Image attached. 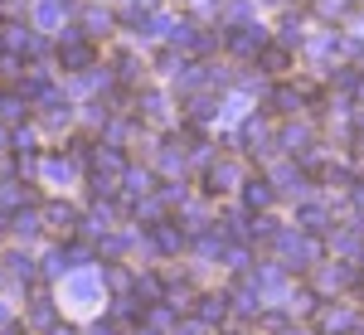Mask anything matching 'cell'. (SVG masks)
Wrapping results in <instances>:
<instances>
[{"label": "cell", "instance_id": "cell-1", "mask_svg": "<svg viewBox=\"0 0 364 335\" xmlns=\"http://www.w3.org/2000/svg\"><path fill=\"white\" fill-rule=\"evenodd\" d=\"M58 58H63V68H92L97 49L83 39V29H63V39H58Z\"/></svg>", "mask_w": 364, "mask_h": 335}, {"label": "cell", "instance_id": "cell-2", "mask_svg": "<svg viewBox=\"0 0 364 335\" xmlns=\"http://www.w3.org/2000/svg\"><path fill=\"white\" fill-rule=\"evenodd\" d=\"M277 248H282V257H287V267H311L316 252H321L306 233H277Z\"/></svg>", "mask_w": 364, "mask_h": 335}, {"label": "cell", "instance_id": "cell-3", "mask_svg": "<svg viewBox=\"0 0 364 335\" xmlns=\"http://www.w3.org/2000/svg\"><path fill=\"white\" fill-rule=\"evenodd\" d=\"M228 49H233V54H243V58H252V54H262V49H267V34H262L257 25H243L238 34H228Z\"/></svg>", "mask_w": 364, "mask_h": 335}, {"label": "cell", "instance_id": "cell-4", "mask_svg": "<svg viewBox=\"0 0 364 335\" xmlns=\"http://www.w3.org/2000/svg\"><path fill=\"white\" fill-rule=\"evenodd\" d=\"M44 223H49L54 233H73V228H78V209H73V204H49V209H44Z\"/></svg>", "mask_w": 364, "mask_h": 335}, {"label": "cell", "instance_id": "cell-5", "mask_svg": "<svg viewBox=\"0 0 364 335\" xmlns=\"http://www.w3.org/2000/svg\"><path fill=\"white\" fill-rule=\"evenodd\" d=\"M73 0H39L34 5V20H39V29H58L63 25V10H68Z\"/></svg>", "mask_w": 364, "mask_h": 335}, {"label": "cell", "instance_id": "cell-6", "mask_svg": "<svg viewBox=\"0 0 364 335\" xmlns=\"http://www.w3.org/2000/svg\"><path fill=\"white\" fill-rule=\"evenodd\" d=\"M243 204H248V209H267V204H272V185H267V180H248V185H243Z\"/></svg>", "mask_w": 364, "mask_h": 335}, {"label": "cell", "instance_id": "cell-7", "mask_svg": "<svg viewBox=\"0 0 364 335\" xmlns=\"http://www.w3.org/2000/svg\"><path fill=\"white\" fill-rule=\"evenodd\" d=\"M151 238H156V248H161V252H180V243H185V233H180L175 223H156Z\"/></svg>", "mask_w": 364, "mask_h": 335}, {"label": "cell", "instance_id": "cell-8", "mask_svg": "<svg viewBox=\"0 0 364 335\" xmlns=\"http://www.w3.org/2000/svg\"><path fill=\"white\" fill-rule=\"evenodd\" d=\"M228 316V297H199V321L204 326H214V321H224Z\"/></svg>", "mask_w": 364, "mask_h": 335}, {"label": "cell", "instance_id": "cell-9", "mask_svg": "<svg viewBox=\"0 0 364 335\" xmlns=\"http://www.w3.org/2000/svg\"><path fill=\"white\" fill-rule=\"evenodd\" d=\"M233 185H238V166L233 161H219L209 170V190H233Z\"/></svg>", "mask_w": 364, "mask_h": 335}, {"label": "cell", "instance_id": "cell-10", "mask_svg": "<svg viewBox=\"0 0 364 335\" xmlns=\"http://www.w3.org/2000/svg\"><path fill=\"white\" fill-rule=\"evenodd\" d=\"M122 180H127V190H132V195H151V190H156V175H151V170H122Z\"/></svg>", "mask_w": 364, "mask_h": 335}, {"label": "cell", "instance_id": "cell-11", "mask_svg": "<svg viewBox=\"0 0 364 335\" xmlns=\"http://www.w3.org/2000/svg\"><path fill=\"white\" fill-rule=\"evenodd\" d=\"M282 146H287L291 156L311 151V127H287V132H282Z\"/></svg>", "mask_w": 364, "mask_h": 335}, {"label": "cell", "instance_id": "cell-12", "mask_svg": "<svg viewBox=\"0 0 364 335\" xmlns=\"http://www.w3.org/2000/svg\"><path fill=\"white\" fill-rule=\"evenodd\" d=\"M68 297H73V302H92V297H97V277H83V272L68 277Z\"/></svg>", "mask_w": 364, "mask_h": 335}, {"label": "cell", "instance_id": "cell-13", "mask_svg": "<svg viewBox=\"0 0 364 335\" xmlns=\"http://www.w3.org/2000/svg\"><path fill=\"white\" fill-rule=\"evenodd\" d=\"M277 185L287 190V195H301V190H306V180H301V170H296V166H282L277 170Z\"/></svg>", "mask_w": 364, "mask_h": 335}, {"label": "cell", "instance_id": "cell-14", "mask_svg": "<svg viewBox=\"0 0 364 335\" xmlns=\"http://www.w3.org/2000/svg\"><path fill=\"white\" fill-rule=\"evenodd\" d=\"M25 97H20V92H10V97H0V122H20V117H25Z\"/></svg>", "mask_w": 364, "mask_h": 335}, {"label": "cell", "instance_id": "cell-15", "mask_svg": "<svg viewBox=\"0 0 364 335\" xmlns=\"http://www.w3.org/2000/svg\"><path fill=\"white\" fill-rule=\"evenodd\" d=\"M243 141H248L252 151H262V146H267V127H262L257 117H248V122H243Z\"/></svg>", "mask_w": 364, "mask_h": 335}, {"label": "cell", "instance_id": "cell-16", "mask_svg": "<svg viewBox=\"0 0 364 335\" xmlns=\"http://www.w3.org/2000/svg\"><path fill=\"white\" fill-rule=\"evenodd\" d=\"M10 228H15V233H34V228H39V214H34V209H20V214H15V219H10Z\"/></svg>", "mask_w": 364, "mask_h": 335}, {"label": "cell", "instance_id": "cell-17", "mask_svg": "<svg viewBox=\"0 0 364 335\" xmlns=\"http://www.w3.org/2000/svg\"><path fill=\"white\" fill-rule=\"evenodd\" d=\"M350 277H355L350 267H326V272H321V287L331 292V287H345V282H350Z\"/></svg>", "mask_w": 364, "mask_h": 335}, {"label": "cell", "instance_id": "cell-18", "mask_svg": "<svg viewBox=\"0 0 364 335\" xmlns=\"http://www.w3.org/2000/svg\"><path fill=\"white\" fill-rule=\"evenodd\" d=\"M345 326H350V316H345V311H321V331H345Z\"/></svg>", "mask_w": 364, "mask_h": 335}, {"label": "cell", "instance_id": "cell-19", "mask_svg": "<svg viewBox=\"0 0 364 335\" xmlns=\"http://www.w3.org/2000/svg\"><path fill=\"white\" fill-rule=\"evenodd\" d=\"M262 68L267 73H282L287 68V49H262Z\"/></svg>", "mask_w": 364, "mask_h": 335}, {"label": "cell", "instance_id": "cell-20", "mask_svg": "<svg viewBox=\"0 0 364 335\" xmlns=\"http://www.w3.org/2000/svg\"><path fill=\"white\" fill-rule=\"evenodd\" d=\"M107 25H112L107 10H87V34H107Z\"/></svg>", "mask_w": 364, "mask_h": 335}, {"label": "cell", "instance_id": "cell-21", "mask_svg": "<svg viewBox=\"0 0 364 335\" xmlns=\"http://www.w3.org/2000/svg\"><path fill=\"white\" fill-rule=\"evenodd\" d=\"M136 297H151V307H156L166 292H161V282H156V277H141V282H136Z\"/></svg>", "mask_w": 364, "mask_h": 335}, {"label": "cell", "instance_id": "cell-22", "mask_svg": "<svg viewBox=\"0 0 364 335\" xmlns=\"http://www.w3.org/2000/svg\"><path fill=\"white\" fill-rule=\"evenodd\" d=\"M301 228H311V233H321V228H326V214H321L316 204H311V209H301Z\"/></svg>", "mask_w": 364, "mask_h": 335}, {"label": "cell", "instance_id": "cell-23", "mask_svg": "<svg viewBox=\"0 0 364 335\" xmlns=\"http://www.w3.org/2000/svg\"><path fill=\"white\" fill-rule=\"evenodd\" d=\"M161 166H166V175H185V156H180V151H166Z\"/></svg>", "mask_w": 364, "mask_h": 335}, {"label": "cell", "instance_id": "cell-24", "mask_svg": "<svg viewBox=\"0 0 364 335\" xmlns=\"http://www.w3.org/2000/svg\"><path fill=\"white\" fill-rule=\"evenodd\" d=\"M44 175H49V180H68L73 166H68V161H44Z\"/></svg>", "mask_w": 364, "mask_h": 335}, {"label": "cell", "instance_id": "cell-25", "mask_svg": "<svg viewBox=\"0 0 364 335\" xmlns=\"http://www.w3.org/2000/svg\"><path fill=\"white\" fill-rule=\"evenodd\" d=\"M97 252H107V257H117V252H127V238H102V248Z\"/></svg>", "mask_w": 364, "mask_h": 335}, {"label": "cell", "instance_id": "cell-26", "mask_svg": "<svg viewBox=\"0 0 364 335\" xmlns=\"http://www.w3.org/2000/svg\"><path fill=\"white\" fill-rule=\"evenodd\" d=\"M34 321L49 326V321H54V307H49V302H34Z\"/></svg>", "mask_w": 364, "mask_h": 335}, {"label": "cell", "instance_id": "cell-27", "mask_svg": "<svg viewBox=\"0 0 364 335\" xmlns=\"http://www.w3.org/2000/svg\"><path fill=\"white\" fill-rule=\"evenodd\" d=\"M190 117H199V122H204V117H214V102H209V97H199L195 107H190Z\"/></svg>", "mask_w": 364, "mask_h": 335}, {"label": "cell", "instance_id": "cell-28", "mask_svg": "<svg viewBox=\"0 0 364 335\" xmlns=\"http://www.w3.org/2000/svg\"><path fill=\"white\" fill-rule=\"evenodd\" d=\"M296 107V92H277V112H291Z\"/></svg>", "mask_w": 364, "mask_h": 335}, {"label": "cell", "instance_id": "cell-29", "mask_svg": "<svg viewBox=\"0 0 364 335\" xmlns=\"http://www.w3.org/2000/svg\"><path fill=\"white\" fill-rule=\"evenodd\" d=\"M345 10V0H321V15H340Z\"/></svg>", "mask_w": 364, "mask_h": 335}, {"label": "cell", "instance_id": "cell-30", "mask_svg": "<svg viewBox=\"0 0 364 335\" xmlns=\"http://www.w3.org/2000/svg\"><path fill=\"white\" fill-rule=\"evenodd\" d=\"M92 335H112V321H97V326H92Z\"/></svg>", "mask_w": 364, "mask_h": 335}, {"label": "cell", "instance_id": "cell-31", "mask_svg": "<svg viewBox=\"0 0 364 335\" xmlns=\"http://www.w3.org/2000/svg\"><path fill=\"white\" fill-rule=\"evenodd\" d=\"M54 335H78V331H73V326H54Z\"/></svg>", "mask_w": 364, "mask_h": 335}, {"label": "cell", "instance_id": "cell-32", "mask_svg": "<svg viewBox=\"0 0 364 335\" xmlns=\"http://www.w3.org/2000/svg\"><path fill=\"white\" fill-rule=\"evenodd\" d=\"M175 335H204V331H199V326H185V331H175Z\"/></svg>", "mask_w": 364, "mask_h": 335}, {"label": "cell", "instance_id": "cell-33", "mask_svg": "<svg viewBox=\"0 0 364 335\" xmlns=\"http://www.w3.org/2000/svg\"><path fill=\"white\" fill-rule=\"evenodd\" d=\"M5 321H10V311H5V307H0V326H5Z\"/></svg>", "mask_w": 364, "mask_h": 335}, {"label": "cell", "instance_id": "cell-34", "mask_svg": "<svg viewBox=\"0 0 364 335\" xmlns=\"http://www.w3.org/2000/svg\"><path fill=\"white\" fill-rule=\"evenodd\" d=\"M0 335H20V331H0Z\"/></svg>", "mask_w": 364, "mask_h": 335}]
</instances>
